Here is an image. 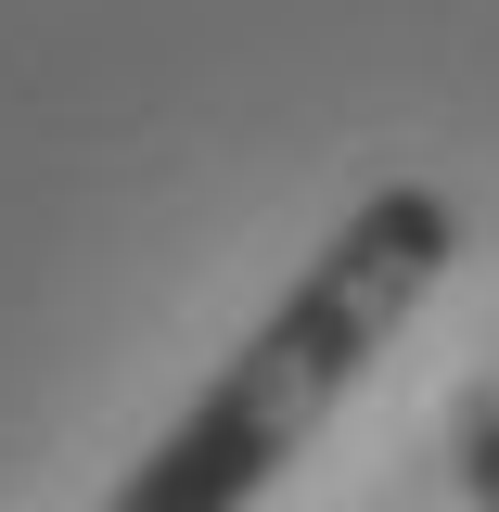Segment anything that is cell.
<instances>
[{
    "label": "cell",
    "instance_id": "cell-1",
    "mask_svg": "<svg viewBox=\"0 0 499 512\" xmlns=\"http://www.w3.org/2000/svg\"><path fill=\"white\" fill-rule=\"evenodd\" d=\"M448 256H461V205L436 180H372L333 218V244L282 282V308L205 372V397L128 461L116 512H244V500H269L282 461L346 410V384L448 282Z\"/></svg>",
    "mask_w": 499,
    "mask_h": 512
}]
</instances>
